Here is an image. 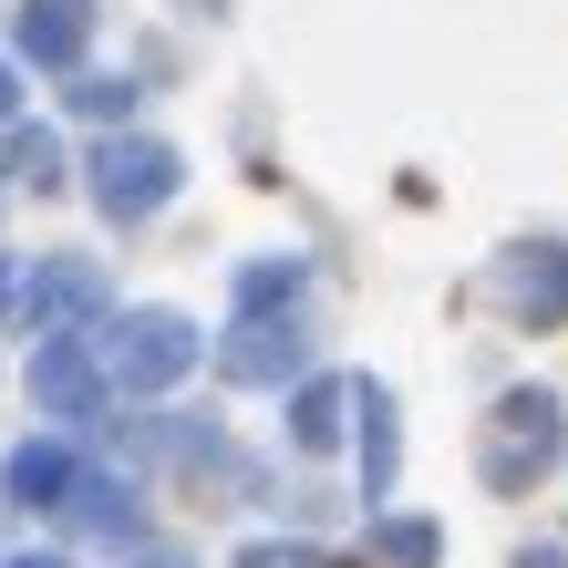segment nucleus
Returning a JSON list of instances; mask_svg holds the SVG:
<instances>
[{
	"label": "nucleus",
	"mask_w": 568,
	"mask_h": 568,
	"mask_svg": "<svg viewBox=\"0 0 568 568\" xmlns=\"http://www.w3.org/2000/svg\"><path fill=\"white\" fill-rule=\"evenodd\" d=\"M196 362H207V342H196L186 311H124L114 342H104V383H124V393H165V383H186Z\"/></svg>",
	"instance_id": "nucleus-1"
},
{
	"label": "nucleus",
	"mask_w": 568,
	"mask_h": 568,
	"mask_svg": "<svg viewBox=\"0 0 568 568\" xmlns=\"http://www.w3.org/2000/svg\"><path fill=\"white\" fill-rule=\"evenodd\" d=\"M176 186H186L176 145H155V135H104V145H93V207H104L114 227L155 217V207H165Z\"/></svg>",
	"instance_id": "nucleus-2"
},
{
	"label": "nucleus",
	"mask_w": 568,
	"mask_h": 568,
	"mask_svg": "<svg viewBox=\"0 0 568 568\" xmlns=\"http://www.w3.org/2000/svg\"><path fill=\"white\" fill-rule=\"evenodd\" d=\"M548 455H558V393H507L496 424H486V445H476L486 486L496 496H527V486L548 476Z\"/></svg>",
	"instance_id": "nucleus-3"
},
{
	"label": "nucleus",
	"mask_w": 568,
	"mask_h": 568,
	"mask_svg": "<svg viewBox=\"0 0 568 568\" xmlns=\"http://www.w3.org/2000/svg\"><path fill=\"white\" fill-rule=\"evenodd\" d=\"M11 300H21L31 342H73V331L104 311V270H93V258H42V270L11 280Z\"/></svg>",
	"instance_id": "nucleus-4"
},
{
	"label": "nucleus",
	"mask_w": 568,
	"mask_h": 568,
	"mask_svg": "<svg viewBox=\"0 0 568 568\" xmlns=\"http://www.w3.org/2000/svg\"><path fill=\"white\" fill-rule=\"evenodd\" d=\"M300 362H311V342H300V321H280V311H239V331L217 342L227 383H300Z\"/></svg>",
	"instance_id": "nucleus-5"
},
{
	"label": "nucleus",
	"mask_w": 568,
	"mask_h": 568,
	"mask_svg": "<svg viewBox=\"0 0 568 568\" xmlns=\"http://www.w3.org/2000/svg\"><path fill=\"white\" fill-rule=\"evenodd\" d=\"M104 352H83V342H42L31 352V404L62 414V424H83V414H104Z\"/></svg>",
	"instance_id": "nucleus-6"
},
{
	"label": "nucleus",
	"mask_w": 568,
	"mask_h": 568,
	"mask_svg": "<svg viewBox=\"0 0 568 568\" xmlns=\"http://www.w3.org/2000/svg\"><path fill=\"white\" fill-rule=\"evenodd\" d=\"M496 300H507L517 321H568V239H548V248H507Z\"/></svg>",
	"instance_id": "nucleus-7"
},
{
	"label": "nucleus",
	"mask_w": 568,
	"mask_h": 568,
	"mask_svg": "<svg viewBox=\"0 0 568 568\" xmlns=\"http://www.w3.org/2000/svg\"><path fill=\"white\" fill-rule=\"evenodd\" d=\"M83 42H93V11H83V0H21V52L42 62V73H73Z\"/></svg>",
	"instance_id": "nucleus-8"
},
{
	"label": "nucleus",
	"mask_w": 568,
	"mask_h": 568,
	"mask_svg": "<svg viewBox=\"0 0 568 568\" xmlns=\"http://www.w3.org/2000/svg\"><path fill=\"white\" fill-rule=\"evenodd\" d=\"M62 517H73L83 527V538H104V548H124V538H135V486H114V476H73V496H62Z\"/></svg>",
	"instance_id": "nucleus-9"
},
{
	"label": "nucleus",
	"mask_w": 568,
	"mask_h": 568,
	"mask_svg": "<svg viewBox=\"0 0 568 568\" xmlns=\"http://www.w3.org/2000/svg\"><path fill=\"white\" fill-rule=\"evenodd\" d=\"M73 476H83V465L62 455V445H21L11 465H0V496H11V507H62Z\"/></svg>",
	"instance_id": "nucleus-10"
},
{
	"label": "nucleus",
	"mask_w": 568,
	"mask_h": 568,
	"mask_svg": "<svg viewBox=\"0 0 568 568\" xmlns=\"http://www.w3.org/2000/svg\"><path fill=\"white\" fill-rule=\"evenodd\" d=\"M362 496H373V507H383V496H393V465H404V434H393V393L383 383H362Z\"/></svg>",
	"instance_id": "nucleus-11"
},
{
	"label": "nucleus",
	"mask_w": 568,
	"mask_h": 568,
	"mask_svg": "<svg viewBox=\"0 0 568 568\" xmlns=\"http://www.w3.org/2000/svg\"><path fill=\"white\" fill-rule=\"evenodd\" d=\"M362 404V383H300V404H290V434H300V445H331V434H342V414Z\"/></svg>",
	"instance_id": "nucleus-12"
},
{
	"label": "nucleus",
	"mask_w": 568,
	"mask_h": 568,
	"mask_svg": "<svg viewBox=\"0 0 568 568\" xmlns=\"http://www.w3.org/2000/svg\"><path fill=\"white\" fill-rule=\"evenodd\" d=\"M373 548H383V568H434V548H445V538H434V517H383Z\"/></svg>",
	"instance_id": "nucleus-13"
},
{
	"label": "nucleus",
	"mask_w": 568,
	"mask_h": 568,
	"mask_svg": "<svg viewBox=\"0 0 568 568\" xmlns=\"http://www.w3.org/2000/svg\"><path fill=\"white\" fill-rule=\"evenodd\" d=\"M280 300H300V258H258V270H239V311H280Z\"/></svg>",
	"instance_id": "nucleus-14"
},
{
	"label": "nucleus",
	"mask_w": 568,
	"mask_h": 568,
	"mask_svg": "<svg viewBox=\"0 0 568 568\" xmlns=\"http://www.w3.org/2000/svg\"><path fill=\"white\" fill-rule=\"evenodd\" d=\"M11 176H31V186H62V145L42 135V124H11Z\"/></svg>",
	"instance_id": "nucleus-15"
},
{
	"label": "nucleus",
	"mask_w": 568,
	"mask_h": 568,
	"mask_svg": "<svg viewBox=\"0 0 568 568\" xmlns=\"http://www.w3.org/2000/svg\"><path fill=\"white\" fill-rule=\"evenodd\" d=\"M73 104H83V114H93V124H114V114H124V104H135V83H104V73H93V83H83V93H73Z\"/></svg>",
	"instance_id": "nucleus-16"
},
{
	"label": "nucleus",
	"mask_w": 568,
	"mask_h": 568,
	"mask_svg": "<svg viewBox=\"0 0 568 568\" xmlns=\"http://www.w3.org/2000/svg\"><path fill=\"white\" fill-rule=\"evenodd\" d=\"M239 568H331V558H321V548H280V538H270V548H239Z\"/></svg>",
	"instance_id": "nucleus-17"
},
{
	"label": "nucleus",
	"mask_w": 568,
	"mask_h": 568,
	"mask_svg": "<svg viewBox=\"0 0 568 568\" xmlns=\"http://www.w3.org/2000/svg\"><path fill=\"white\" fill-rule=\"evenodd\" d=\"M11 114H21V73L0 62V124H11Z\"/></svg>",
	"instance_id": "nucleus-18"
},
{
	"label": "nucleus",
	"mask_w": 568,
	"mask_h": 568,
	"mask_svg": "<svg viewBox=\"0 0 568 568\" xmlns=\"http://www.w3.org/2000/svg\"><path fill=\"white\" fill-rule=\"evenodd\" d=\"M517 568H568V558H558V548H527V558H517Z\"/></svg>",
	"instance_id": "nucleus-19"
},
{
	"label": "nucleus",
	"mask_w": 568,
	"mask_h": 568,
	"mask_svg": "<svg viewBox=\"0 0 568 568\" xmlns=\"http://www.w3.org/2000/svg\"><path fill=\"white\" fill-rule=\"evenodd\" d=\"M145 568H186V558H176V548H145Z\"/></svg>",
	"instance_id": "nucleus-20"
},
{
	"label": "nucleus",
	"mask_w": 568,
	"mask_h": 568,
	"mask_svg": "<svg viewBox=\"0 0 568 568\" xmlns=\"http://www.w3.org/2000/svg\"><path fill=\"white\" fill-rule=\"evenodd\" d=\"M11 568H73V558H11Z\"/></svg>",
	"instance_id": "nucleus-21"
}]
</instances>
